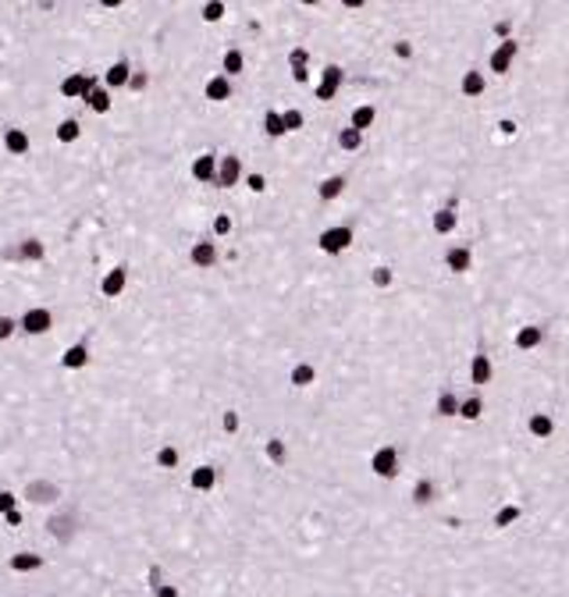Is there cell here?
Wrapping results in <instances>:
<instances>
[{
    "mask_svg": "<svg viewBox=\"0 0 569 597\" xmlns=\"http://www.w3.org/2000/svg\"><path fill=\"white\" fill-rule=\"evenodd\" d=\"M484 412H488V398H484L481 392H470V395L459 398V412H456V416H459L463 423H481Z\"/></svg>",
    "mask_w": 569,
    "mask_h": 597,
    "instance_id": "e0dca14e",
    "label": "cell"
},
{
    "mask_svg": "<svg viewBox=\"0 0 569 597\" xmlns=\"http://www.w3.org/2000/svg\"><path fill=\"white\" fill-rule=\"evenodd\" d=\"M520 523H523V505H520V501H502V505H495V512H491V530L505 533V530H513V526H520Z\"/></svg>",
    "mask_w": 569,
    "mask_h": 597,
    "instance_id": "9a60e30c",
    "label": "cell"
},
{
    "mask_svg": "<svg viewBox=\"0 0 569 597\" xmlns=\"http://www.w3.org/2000/svg\"><path fill=\"white\" fill-rule=\"evenodd\" d=\"M178 459H182V455H178V448H174V444L157 448V466H160V469H174V466H178Z\"/></svg>",
    "mask_w": 569,
    "mask_h": 597,
    "instance_id": "7bdbcfd3",
    "label": "cell"
},
{
    "mask_svg": "<svg viewBox=\"0 0 569 597\" xmlns=\"http://www.w3.org/2000/svg\"><path fill=\"white\" fill-rule=\"evenodd\" d=\"M459 392L456 387H441V392L434 395V416H441V420H456V412H459Z\"/></svg>",
    "mask_w": 569,
    "mask_h": 597,
    "instance_id": "44dd1931",
    "label": "cell"
},
{
    "mask_svg": "<svg viewBox=\"0 0 569 597\" xmlns=\"http://www.w3.org/2000/svg\"><path fill=\"white\" fill-rule=\"evenodd\" d=\"M452 107H459V96H456L452 103H445V107H441V110H438V114L431 117V121L424 125V132H416V135H409V139H406V142H402V146L395 149L392 157H388V160H381V164H377V167H374V171H370V174L363 178V182H359V196H356V206H370V203H367V192H370V189L377 185V178H381V174H384L388 167H392V164H395V160H399V157L406 153V149H409L413 142H420V139H424V135H427L431 128H438V121H441V117H445L448 110H452ZM459 114H463V110H459ZM463 117H466V114H463ZM466 121H470V117H466ZM520 135H569V132H520ZM370 210H381V206H370ZM399 214H409V210H399Z\"/></svg>",
    "mask_w": 569,
    "mask_h": 597,
    "instance_id": "6da1fadb",
    "label": "cell"
},
{
    "mask_svg": "<svg viewBox=\"0 0 569 597\" xmlns=\"http://www.w3.org/2000/svg\"><path fill=\"white\" fill-rule=\"evenodd\" d=\"M370 473L377 476V480H395V476L402 473L399 444H381V448H374V455H370Z\"/></svg>",
    "mask_w": 569,
    "mask_h": 597,
    "instance_id": "8992f818",
    "label": "cell"
},
{
    "mask_svg": "<svg viewBox=\"0 0 569 597\" xmlns=\"http://www.w3.org/2000/svg\"><path fill=\"white\" fill-rule=\"evenodd\" d=\"M523 430H527V437H530V441H552V437L559 434V423H555V416H552V412L534 409V412H527V416H523Z\"/></svg>",
    "mask_w": 569,
    "mask_h": 597,
    "instance_id": "9c48e42d",
    "label": "cell"
},
{
    "mask_svg": "<svg viewBox=\"0 0 569 597\" xmlns=\"http://www.w3.org/2000/svg\"><path fill=\"white\" fill-rule=\"evenodd\" d=\"M214 484H217V469H214V466H196L192 476H189V487L199 491V494L214 491Z\"/></svg>",
    "mask_w": 569,
    "mask_h": 597,
    "instance_id": "83f0119b",
    "label": "cell"
},
{
    "mask_svg": "<svg viewBox=\"0 0 569 597\" xmlns=\"http://www.w3.org/2000/svg\"><path fill=\"white\" fill-rule=\"evenodd\" d=\"M374 125H377V107L367 103V100L363 103H352V110H349V128H356V132L367 135Z\"/></svg>",
    "mask_w": 569,
    "mask_h": 597,
    "instance_id": "ffe728a7",
    "label": "cell"
},
{
    "mask_svg": "<svg viewBox=\"0 0 569 597\" xmlns=\"http://www.w3.org/2000/svg\"><path fill=\"white\" fill-rule=\"evenodd\" d=\"M11 509H18V498H15L11 491H0V516L11 512Z\"/></svg>",
    "mask_w": 569,
    "mask_h": 597,
    "instance_id": "816d5d0a",
    "label": "cell"
},
{
    "mask_svg": "<svg viewBox=\"0 0 569 597\" xmlns=\"http://www.w3.org/2000/svg\"><path fill=\"white\" fill-rule=\"evenodd\" d=\"M466 380H470L473 392H484V387L495 380V360L488 352H473L466 360Z\"/></svg>",
    "mask_w": 569,
    "mask_h": 597,
    "instance_id": "ba28073f",
    "label": "cell"
},
{
    "mask_svg": "<svg viewBox=\"0 0 569 597\" xmlns=\"http://www.w3.org/2000/svg\"><path fill=\"white\" fill-rule=\"evenodd\" d=\"M53 135H57V142H65V146H68V142H75V139L82 135V125L75 121V117H65V121L57 125V132H53Z\"/></svg>",
    "mask_w": 569,
    "mask_h": 597,
    "instance_id": "ab89813d",
    "label": "cell"
},
{
    "mask_svg": "<svg viewBox=\"0 0 569 597\" xmlns=\"http://www.w3.org/2000/svg\"><path fill=\"white\" fill-rule=\"evenodd\" d=\"M413 597H427V594H413Z\"/></svg>",
    "mask_w": 569,
    "mask_h": 597,
    "instance_id": "91938a15",
    "label": "cell"
},
{
    "mask_svg": "<svg viewBox=\"0 0 569 597\" xmlns=\"http://www.w3.org/2000/svg\"><path fill=\"white\" fill-rule=\"evenodd\" d=\"M441 271L452 278H466L473 271V249L466 242H445L441 249Z\"/></svg>",
    "mask_w": 569,
    "mask_h": 597,
    "instance_id": "5b68a950",
    "label": "cell"
},
{
    "mask_svg": "<svg viewBox=\"0 0 569 597\" xmlns=\"http://www.w3.org/2000/svg\"><path fill=\"white\" fill-rule=\"evenodd\" d=\"M43 256H47V246L40 242V238H22V242H18V260L40 263Z\"/></svg>",
    "mask_w": 569,
    "mask_h": 597,
    "instance_id": "d590c367",
    "label": "cell"
},
{
    "mask_svg": "<svg viewBox=\"0 0 569 597\" xmlns=\"http://www.w3.org/2000/svg\"><path fill=\"white\" fill-rule=\"evenodd\" d=\"M199 18L203 22H221L224 18V0H206V4L199 8Z\"/></svg>",
    "mask_w": 569,
    "mask_h": 597,
    "instance_id": "ee69618b",
    "label": "cell"
},
{
    "mask_svg": "<svg viewBox=\"0 0 569 597\" xmlns=\"http://www.w3.org/2000/svg\"><path fill=\"white\" fill-rule=\"evenodd\" d=\"M97 82H100L97 75L72 72V75H65V78H61V96H68V100H82V96H85V89H89V85H97Z\"/></svg>",
    "mask_w": 569,
    "mask_h": 597,
    "instance_id": "ac0fdd59",
    "label": "cell"
},
{
    "mask_svg": "<svg viewBox=\"0 0 569 597\" xmlns=\"http://www.w3.org/2000/svg\"><path fill=\"white\" fill-rule=\"evenodd\" d=\"M263 132L271 135V139H285V125H281V110H267L263 114Z\"/></svg>",
    "mask_w": 569,
    "mask_h": 597,
    "instance_id": "60d3db41",
    "label": "cell"
},
{
    "mask_svg": "<svg viewBox=\"0 0 569 597\" xmlns=\"http://www.w3.org/2000/svg\"><path fill=\"white\" fill-rule=\"evenodd\" d=\"M246 189L249 192H267V174H260V171H253V174H246Z\"/></svg>",
    "mask_w": 569,
    "mask_h": 597,
    "instance_id": "bcb514c9",
    "label": "cell"
},
{
    "mask_svg": "<svg viewBox=\"0 0 569 597\" xmlns=\"http://www.w3.org/2000/svg\"><path fill=\"white\" fill-rule=\"evenodd\" d=\"M203 93H206V100H214V103L231 100V78H228V75H214V78H206Z\"/></svg>",
    "mask_w": 569,
    "mask_h": 597,
    "instance_id": "4316f807",
    "label": "cell"
},
{
    "mask_svg": "<svg viewBox=\"0 0 569 597\" xmlns=\"http://www.w3.org/2000/svg\"><path fill=\"white\" fill-rule=\"evenodd\" d=\"M25 498L36 501V505H50V501H57V487L53 484H28L25 487Z\"/></svg>",
    "mask_w": 569,
    "mask_h": 597,
    "instance_id": "8d00e7d4",
    "label": "cell"
},
{
    "mask_svg": "<svg viewBox=\"0 0 569 597\" xmlns=\"http://www.w3.org/2000/svg\"><path fill=\"white\" fill-rule=\"evenodd\" d=\"M154 597H178V587H171V583H157V587H154Z\"/></svg>",
    "mask_w": 569,
    "mask_h": 597,
    "instance_id": "db71d44e",
    "label": "cell"
},
{
    "mask_svg": "<svg viewBox=\"0 0 569 597\" xmlns=\"http://www.w3.org/2000/svg\"><path fill=\"white\" fill-rule=\"evenodd\" d=\"M82 103L89 107V110H93V114H107L110 107H114V100H110V89L107 85H89L85 89V96H82Z\"/></svg>",
    "mask_w": 569,
    "mask_h": 597,
    "instance_id": "603a6c76",
    "label": "cell"
},
{
    "mask_svg": "<svg viewBox=\"0 0 569 597\" xmlns=\"http://www.w3.org/2000/svg\"><path fill=\"white\" fill-rule=\"evenodd\" d=\"M288 384L292 387H310V384H317V367L313 363H295L292 370H288Z\"/></svg>",
    "mask_w": 569,
    "mask_h": 597,
    "instance_id": "1f68e13d",
    "label": "cell"
},
{
    "mask_svg": "<svg viewBox=\"0 0 569 597\" xmlns=\"http://www.w3.org/2000/svg\"><path fill=\"white\" fill-rule=\"evenodd\" d=\"M61 367H65V370H82V367H89V345H85V342L68 345L65 355H61Z\"/></svg>",
    "mask_w": 569,
    "mask_h": 597,
    "instance_id": "f1b7e54d",
    "label": "cell"
},
{
    "mask_svg": "<svg viewBox=\"0 0 569 597\" xmlns=\"http://www.w3.org/2000/svg\"><path fill=\"white\" fill-rule=\"evenodd\" d=\"M484 89H488V72H484V65H473V68H466V72L456 78V93H459L463 100H481Z\"/></svg>",
    "mask_w": 569,
    "mask_h": 597,
    "instance_id": "30bf717a",
    "label": "cell"
},
{
    "mask_svg": "<svg viewBox=\"0 0 569 597\" xmlns=\"http://www.w3.org/2000/svg\"><path fill=\"white\" fill-rule=\"evenodd\" d=\"M214 174H217V157L214 153H199L192 160V178L199 185H214Z\"/></svg>",
    "mask_w": 569,
    "mask_h": 597,
    "instance_id": "484cf974",
    "label": "cell"
},
{
    "mask_svg": "<svg viewBox=\"0 0 569 597\" xmlns=\"http://www.w3.org/2000/svg\"><path fill=\"white\" fill-rule=\"evenodd\" d=\"M231 228H235V221H231L228 214H217V217H214V238H228Z\"/></svg>",
    "mask_w": 569,
    "mask_h": 597,
    "instance_id": "f6af8a7d",
    "label": "cell"
},
{
    "mask_svg": "<svg viewBox=\"0 0 569 597\" xmlns=\"http://www.w3.org/2000/svg\"><path fill=\"white\" fill-rule=\"evenodd\" d=\"M242 68H246V53L238 50V47L224 50V57H221V75H228V78H238V75H242Z\"/></svg>",
    "mask_w": 569,
    "mask_h": 597,
    "instance_id": "f546056e",
    "label": "cell"
},
{
    "mask_svg": "<svg viewBox=\"0 0 569 597\" xmlns=\"http://www.w3.org/2000/svg\"><path fill=\"white\" fill-rule=\"evenodd\" d=\"M221 427H224V434H238V412H235V409H228V412L221 416Z\"/></svg>",
    "mask_w": 569,
    "mask_h": 597,
    "instance_id": "681fc988",
    "label": "cell"
},
{
    "mask_svg": "<svg viewBox=\"0 0 569 597\" xmlns=\"http://www.w3.org/2000/svg\"><path fill=\"white\" fill-rule=\"evenodd\" d=\"M149 583H154V587L160 583V565H149Z\"/></svg>",
    "mask_w": 569,
    "mask_h": 597,
    "instance_id": "6f0895ef",
    "label": "cell"
},
{
    "mask_svg": "<svg viewBox=\"0 0 569 597\" xmlns=\"http://www.w3.org/2000/svg\"><path fill=\"white\" fill-rule=\"evenodd\" d=\"M352 246H356V228H352V224H345V221L327 224V228H320V235H317V249H320L327 260L345 256Z\"/></svg>",
    "mask_w": 569,
    "mask_h": 597,
    "instance_id": "7a4b0ae2",
    "label": "cell"
},
{
    "mask_svg": "<svg viewBox=\"0 0 569 597\" xmlns=\"http://www.w3.org/2000/svg\"><path fill=\"white\" fill-rule=\"evenodd\" d=\"M338 8H342L345 15H356V11L367 8V0H338Z\"/></svg>",
    "mask_w": 569,
    "mask_h": 597,
    "instance_id": "f5cc1de1",
    "label": "cell"
},
{
    "mask_svg": "<svg viewBox=\"0 0 569 597\" xmlns=\"http://www.w3.org/2000/svg\"><path fill=\"white\" fill-rule=\"evenodd\" d=\"M263 455L271 459L274 466H285V462H288V448H285V441H281V437H271V441L263 444Z\"/></svg>",
    "mask_w": 569,
    "mask_h": 597,
    "instance_id": "f35d334b",
    "label": "cell"
},
{
    "mask_svg": "<svg viewBox=\"0 0 569 597\" xmlns=\"http://www.w3.org/2000/svg\"><path fill=\"white\" fill-rule=\"evenodd\" d=\"M452 100H456V96H452ZM452 100H448V103H452ZM438 110H441V107H438ZM438 110H434V114H438ZM434 114H431V117H434ZM431 117H427V121H431ZM427 121H424V125H427ZM424 125H420V128H416V132H424ZM416 132H409V135H416ZM409 135H406V139H409ZM406 139H402V142H406ZM395 149H399V146H392V149H388V153H384L381 160H388V157H392V153H395ZM381 160H377V164H381ZM367 174H370V171H363V174H359V182H363V178H367ZM363 210H367V206H363Z\"/></svg>",
    "mask_w": 569,
    "mask_h": 597,
    "instance_id": "c3c4849f",
    "label": "cell"
},
{
    "mask_svg": "<svg viewBox=\"0 0 569 597\" xmlns=\"http://www.w3.org/2000/svg\"><path fill=\"white\" fill-rule=\"evenodd\" d=\"M395 267L392 263H374L370 267V271H367V285L374 288V292H388V288H392L395 285Z\"/></svg>",
    "mask_w": 569,
    "mask_h": 597,
    "instance_id": "cb8c5ba5",
    "label": "cell"
},
{
    "mask_svg": "<svg viewBox=\"0 0 569 597\" xmlns=\"http://www.w3.org/2000/svg\"><path fill=\"white\" fill-rule=\"evenodd\" d=\"M427 231L434 235V238H452L456 231H459V210L456 206H448V203H438L434 210L427 214Z\"/></svg>",
    "mask_w": 569,
    "mask_h": 597,
    "instance_id": "52a82bcc",
    "label": "cell"
},
{
    "mask_svg": "<svg viewBox=\"0 0 569 597\" xmlns=\"http://www.w3.org/2000/svg\"><path fill=\"white\" fill-rule=\"evenodd\" d=\"M388 53H392L399 65H409L413 57H416V43H413L409 36H395L392 43H388Z\"/></svg>",
    "mask_w": 569,
    "mask_h": 597,
    "instance_id": "d6a6232c",
    "label": "cell"
},
{
    "mask_svg": "<svg viewBox=\"0 0 569 597\" xmlns=\"http://www.w3.org/2000/svg\"><path fill=\"white\" fill-rule=\"evenodd\" d=\"M342 89H345V68L338 61H331V65H324L320 82L313 85V100L327 107V103H335L342 96Z\"/></svg>",
    "mask_w": 569,
    "mask_h": 597,
    "instance_id": "3957f363",
    "label": "cell"
},
{
    "mask_svg": "<svg viewBox=\"0 0 569 597\" xmlns=\"http://www.w3.org/2000/svg\"><path fill=\"white\" fill-rule=\"evenodd\" d=\"M8 565H11V573H36V569H43V555L22 551V555H15Z\"/></svg>",
    "mask_w": 569,
    "mask_h": 597,
    "instance_id": "e575fe53",
    "label": "cell"
},
{
    "mask_svg": "<svg viewBox=\"0 0 569 597\" xmlns=\"http://www.w3.org/2000/svg\"><path fill=\"white\" fill-rule=\"evenodd\" d=\"M363 146H367V135H363V132H356V128H349V125L335 132V149H338V153H345V157L359 153Z\"/></svg>",
    "mask_w": 569,
    "mask_h": 597,
    "instance_id": "7402d4cb",
    "label": "cell"
},
{
    "mask_svg": "<svg viewBox=\"0 0 569 597\" xmlns=\"http://www.w3.org/2000/svg\"><path fill=\"white\" fill-rule=\"evenodd\" d=\"M4 146H8L11 157H25L28 153V135H25V128H4Z\"/></svg>",
    "mask_w": 569,
    "mask_h": 597,
    "instance_id": "836d02e7",
    "label": "cell"
},
{
    "mask_svg": "<svg viewBox=\"0 0 569 597\" xmlns=\"http://www.w3.org/2000/svg\"><path fill=\"white\" fill-rule=\"evenodd\" d=\"M310 47H292L288 50V68H292V75H299V72H306L310 68Z\"/></svg>",
    "mask_w": 569,
    "mask_h": 597,
    "instance_id": "74e56055",
    "label": "cell"
},
{
    "mask_svg": "<svg viewBox=\"0 0 569 597\" xmlns=\"http://www.w3.org/2000/svg\"><path fill=\"white\" fill-rule=\"evenodd\" d=\"M53 327V313L47 310V306H28L22 317H18V331H25V335H33V338H40V335H47Z\"/></svg>",
    "mask_w": 569,
    "mask_h": 597,
    "instance_id": "7c38bea8",
    "label": "cell"
},
{
    "mask_svg": "<svg viewBox=\"0 0 569 597\" xmlns=\"http://www.w3.org/2000/svg\"><path fill=\"white\" fill-rule=\"evenodd\" d=\"M516 53H520V43L509 36V40H498L491 50H488V57H484V72L491 75V78H502V75H509V68H513V61H516Z\"/></svg>",
    "mask_w": 569,
    "mask_h": 597,
    "instance_id": "277c9868",
    "label": "cell"
},
{
    "mask_svg": "<svg viewBox=\"0 0 569 597\" xmlns=\"http://www.w3.org/2000/svg\"><path fill=\"white\" fill-rule=\"evenodd\" d=\"M146 82H149V78H146V72H132L125 89H132V93H142V89H146Z\"/></svg>",
    "mask_w": 569,
    "mask_h": 597,
    "instance_id": "f907efd6",
    "label": "cell"
},
{
    "mask_svg": "<svg viewBox=\"0 0 569 597\" xmlns=\"http://www.w3.org/2000/svg\"><path fill=\"white\" fill-rule=\"evenodd\" d=\"M4 523H8V526H22V512H18V509L4 512Z\"/></svg>",
    "mask_w": 569,
    "mask_h": 597,
    "instance_id": "11a10c76",
    "label": "cell"
},
{
    "mask_svg": "<svg viewBox=\"0 0 569 597\" xmlns=\"http://www.w3.org/2000/svg\"><path fill=\"white\" fill-rule=\"evenodd\" d=\"M324 4V0H299V8H306V11H317Z\"/></svg>",
    "mask_w": 569,
    "mask_h": 597,
    "instance_id": "9f6ffc18",
    "label": "cell"
},
{
    "mask_svg": "<svg viewBox=\"0 0 569 597\" xmlns=\"http://www.w3.org/2000/svg\"><path fill=\"white\" fill-rule=\"evenodd\" d=\"M281 125H285V132H303L306 117H303L299 107H288V110H281Z\"/></svg>",
    "mask_w": 569,
    "mask_h": 597,
    "instance_id": "b9f144b4",
    "label": "cell"
},
{
    "mask_svg": "<svg viewBox=\"0 0 569 597\" xmlns=\"http://www.w3.org/2000/svg\"><path fill=\"white\" fill-rule=\"evenodd\" d=\"M221 260V249L214 238H199V242L189 249V263L196 267V271H211V267Z\"/></svg>",
    "mask_w": 569,
    "mask_h": 597,
    "instance_id": "2e32d148",
    "label": "cell"
},
{
    "mask_svg": "<svg viewBox=\"0 0 569 597\" xmlns=\"http://www.w3.org/2000/svg\"><path fill=\"white\" fill-rule=\"evenodd\" d=\"M15 331H18V320L15 317H0V342L15 338Z\"/></svg>",
    "mask_w": 569,
    "mask_h": 597,
    "instance_id": "7dc6e473",
    "label": "cell"
},
{
    "mask_svg": "<svg viewBox=\"0 0 569 597\" xmlns=\"http://www.w3.org/2000/svg\"><path fill=\"white\" fill-rule=\"evenodd\" d=\"M129 75H132L129 61H114V65L104 72V85H107V89H125V85H129Z\"/></svg>",
    "mask_w": 569,
    "mask_h": 597,
    "instance_id": "4dcf8cb0",
    "label": "cell"
},
{
    "mask_svg": "<svg viewBox=\"0 0 569 597\" xmlns=\"http://www.w3.org/2000/svg\"><path fill=\"white\" fill-rule=\"evenodd\" d=\"M509 345L513 352H537L545 345V327L541 323H520L513 335H509Z\"/></svg>",
    "mask_w": 569,
    "mask_h": 597,
    "instance_id": "8fae6325",
    "label": "cell"
},
{
    "mask_svg": "<svg viewBox=\"0 0 569 597\" xmlns=\"http://www.w3.org/2000/svg\"><path fill=\"white\" fill-rule=\"evenodd\" d=\"M409 498H413L416 509H427V505H434V501H438V484L431 480V476H420V480L413 484Z\"/></svg>",
    "mask_w": 569,
    "mask_h": 597,
    "instance_id": "d4e9b609",
    "label": "cell"
},
{
    "mask_svg": "<svg viewBox=\"0 0 569 597\" xmlns=\"http://www.w3.org/2000/svg\"><path fill=\"white\" fill-rule=\"evenodd\" d=\"M125 288H129V267H110V271L104 274V281H100V295L117 298V295H125Z\"/></svg>",
    "mask_w": 569,
    "mask_h": 597,
    "instance_id": "d6986e66",
    "label": "cell"
},
{
    "mask_svg": "<svg viewBox=\"0 0 569 597\" xmlns=\"http://www.w3.org/2000/svg\"><path fill=\"white\" fill-rule=\"evenodd\" d=\"M238 182H242V160H238L235 153H224V157H217V174H214V185H217V189H235Z\"/></svg>",
    "mask_w": 569,
    "mask_h": 597,
    "instance_id": "5bb4252c",
    "label": "cell"
},
{
    "mask_svg": "<svg viewBox=\"0 0 569 597\" xmlns=\"http://www.w3.org/2000/svg\"><path fill=\"white\" fill-rule=\"evenodd\" d=\"M345 192H349V178H345L342 171H335V174H324L320 182H317V199H320L324 206L338 203Z\"/></svg>",
    "mask_w": 569,
    "mask_h": 597,
    "instance_id": "4fadbf2b",
    "label": "cell"
},
{
    "mask_svg": "<svg viewBox=\"0 0 569 597\" xmlns=\"http://www.w3.org/2000/svg\"><path fill=\"white\" fill-rule=\"evenodd\" d=\"M125 0H100V8H107V11H114V8H122Z\"/></svg>",
    "mask_w": 569,
    "mask_h": 597,
    "instance_id": "680465c9",
    "label": "cell"
}]
</instances>
